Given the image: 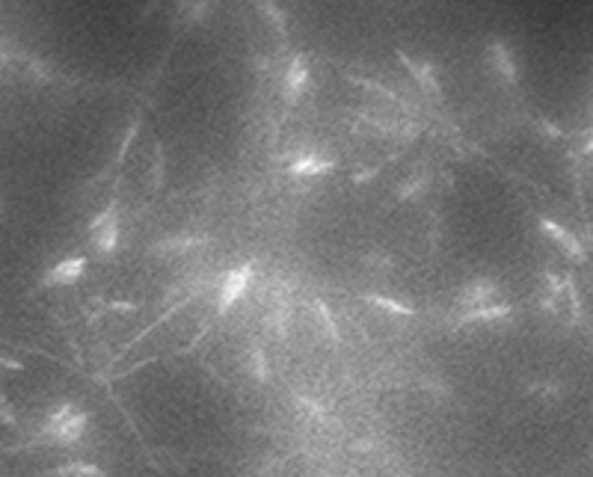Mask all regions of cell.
Instances as JSON below:
<instances>
[{
	"label": "cell",
	"mask_w": 593,
	"mask_h": 477,
	"mask_svg": "<svg viewBox=\"0 0 593 477\" xmlns=\"http://www.w3.org/2000/svg\"><path fill=\"white\" fill-rule=\"evenodd\" d=\"M365 300L368 302H374L377 309H383V311H389V314H398V318H412V311L409 305H403V302H398V300H389V296H383V294H365Z\"/></svg>",
	"instance_id": "obj_14"
},
{
	"label": "cell",
	"mask_w": 593,
	"mask_h": 477,
	"mask_svg": "<svg viewBox=\"0 0 593 477\" xmlns=\"http://www.w3.org/2000/svg\"><path fill=\"white\" fill-rule=\"evenodd\" d=\"M514 314L507 302H490V305H481V309H469L463 311L460 323H496V320H505Z\"/></svg>",
	"instance_id": "obj_8"
},
{
	"label": "cell",
	"mask_w": 593,
	"mask_h": 477,
	"mask_svg": "<svg viewBox=\"0 0 593 477\" xmlns=\"http://www.w3.org/2000/svg\"><path fill=\"white\" fill-rule=\"evenodd\" d=\"M71 412H75V407H71V403H60V407H53L48 415H45V421H42V430H39V442H45V439H48L53 430H57L62 421H66Z\"/></svg>",
	"instance_id": "obj_13"
},
{
	"label": "cell",
	"mask_w": 593,
	"mask_h": 477,
	"mask_svg": "<svg viewBox=\"0 0 593 477\" xmlns=\"http://www.w3.org/2000/svg\"><path fill=\"white\" fill-rule=\"evenodd\" d=\"M160 172H164V155L157 151V166H155V172H151V187H160Z\"/></svg>",
	"instance_id": "obj_22"
},
{
	"label": "cell",
	"mask_w": 593,
	"mask_h": 477,
	"mask_svg": "<svg viewBox=\"0 0 593 477\" xmlns=\"http://www.w3.org/2000/svg\"><path fill=\"white\" fill-rule=\"evenodd\" d=\"M92 243H95V249L98 252H116V246H119V217L116 220H110L107 226H101V229H95L92 231Z\"/></svg>",
	"instance_id": "obj_12"
},
{
	"label": "cell",
	"mask_w": 593,
	"mask_h": 477,
	"mask_svg": "<svg viewBox=\"0 0 593 477\" xmlns=\"http://www.w3.org/2000/svg\"><path fill=\"white\" fill-rule=\"evenodd\" d=\"M540 229H543L546 235H549L555 243H558V246H561L564 252H567V255H570L572 261H585V246L579 243L576 235H570L567 229L558 226V222L549 220V217H540Z\"/></svg>",
	"instance_id": "obj_4"
},
{
	"label": "cell",
	"mask_w": 593,
	"mask_h": 477,
	"mask_svg": "<svg viewBox=\"0 0 593 477\" xmlns=\"http://www.w3.org/2000/svg\"><path fill=\"white\" fill-rule=\"evenodd\" d=\"M116 211H119V205H116V202H110V208H107V211H101V214H98V217H95L92 222H89V231H95V229L107 226V222H110V220H116Z\"/></svg>",
	"instance_id": "obj_20"
},
{
	"label": "cell",
	"mask_w": 593,
	"mask_h": 477,
	"mask_svg": "<svg viewBox=\"0 0 593 477\" xmlns=\"http://www.w3.org/2000/svg\"><path fill=\"white\" fill-rule=\"evenodd\" d=\"M86 270V258L84 255H75V258H66L60 264H53L48 273H45V285H71L84 276Z\"/></svg>",
	"instance_id": "obj_5"
},
{
	"label": "cell",
	"mask_w": 593,
	"mask_h": 477,
	"mask_svg": "<svg viewBox=\"0 0 593 477\" xmlns=\"http://www.w3.org/2000/svg\"><path fill=\"white\" fill-rule=\"evenodd\" d=\"M496 294H499V285L492 279H475V282H469L457 294V302L463 309H481V305H490L496 300Z\"/></svg>",
	"instance_id": "obj_2"
},
{
	"label": "cell",
	"mask_w": 593,
	"mask_h": 477,
	"mask_svg": "<svg viewBox=\"0 0 593 477\" xmlns=\"http://www.w3.org/2000/svg\"><path fill=\"white\" fill-rule=\"evenodd\" d=\"M314 311H318V318H320L323 326H327V335L332 338V344H338V326H336V320H332V314H329V309H327V302L314 300Z\"/></svg>",
	"instance_id": "obj_17"
},
{
	"label": "cell",
	"mask_w": 593,
	"mask_h": 477,
	"mask_svg": "<svg viewBox=\"0 0 593 477\" xmlns=\"http://www.w3.org/2000/svg\"><path fill=\"white\" fill-rule=\"evenodd\" d=\"M253 276H255V267L253 264H238L235 270H229L226 279H223V285H220V294H217V311L220 314H226L231 305H235L240 296L249 291Z\"/></svg>",
	"instance_id": "obj_1"
},
{
	"label": "cell",
	"mask_w": 593,
	"mask_h": 477,
	"mask_svg": "<svg viewBox=\"0 0 593 477\" xmlns=\"http://www.w3.org/2000/svg\"><path fill=\"white\" fill-rule=\"evenodd\" d=\"M255 3H258V9H262V12H264V18H267V21H270V24L276 27V33H279V36H285V30H288V27H285V15L279 12V6H276L273 0H255Z\"/></svg>",
	"instance_id": "obj_15"
},
{
	"label": "cell",
	"mask_w": 593,
	"mask_h": 477,
	"mask_svg": "<svg viewBox=\"0 0 593 477\" xmlns=\"http://www.w3.org/2000/svg\"><path fill=\"white\" fill-rule=\"evenodd\" d=\"M490 57H492V66L499 68V75L507 80V83H516V66H514V57L510 51L505 48L501 42H492L490 44Z\"/></svg>",
	"instance_id": "obj_11"
},
{
	"label": "cell",
	"mask_w": 593,
	"mask_h": 477,
	"mask_svg": "<svg viewBox=\"0 0 593 477\" xmlns=\"http://www.w3.org/2000/svg\"><path fill=\"white\" fill-rule=\"evenodd\" d=\"M305 80H309V66H305L303 53H296V57L291 60V66H288V75H285V101L294 104L296 98L303 95Z\"/></svg>",
	"instance_id": "obj_6"
},
{
	"label": "cell",
	"mask_w": 593,
	"mask_h": 477,
	"mask_svg": "<svg viewBox=\"0 0 593 477\" xmlns=\"http://www.w3.org/2000/svg\"><path fill=\"white\" fill-rule=\"evenodd\" d=\"M332 160H323V157H318V155H305V157H296L294 164H291V175H296V178H305V175H327V172H332Z\"/></svg>",
	"instance_id": "obj_9"
},
{
	"label": "cell",
	"mask_w": 593,
	"mask_h": 477,
	"mask_svg": "<svg viewBox=\"0 0 593 477\" xmlns=\"http://www.w3.org/2000/svg\"><path fill=\"white\" fill-rule=\"evenodd\" d=\"M0 421H3L6 427H15V412H12V407L6 403L3 394H0Z\"/></svg>",
	"instance_id": "obj_21"
},
{
	"label": "cell",
	"mask_w": 593,
	"mask_h": 477,
	"mask_svg": "<svg viewBox=\"0 0 593 477\" xmlns=\"http://www.w3.org/2000/svg\"><path fill=\"white\" fill-rule=\"evenodd\" d=\"M585 155H593V140H590L588 146H585Z\"/></svg>",
	"instance_id": "obj_25"
},
{
	"label": "cell",
	"mask_w": 593,
	"mask_h": 477,
	"mask_svg": "<svg viewBox=\"0 0 593 477\" xmlns=\"http://www.w3.org/2000/svg\"><path fill=\"white\" fill-rule=\"evenodd\" d=\"M110 311H137V302H110Z\"/></svg>",
	"instance_id": "obj_24"
},
{
	"label": "cell",
	"mask_w": 593,
	"mask_h": 477,
	"mask_svg": "<svg viewBox=\"0 0 593 477\" xmlns=\"http://www.w3.org/2000/svg\"><path fill=\"white\" fill-rule=\"evenodd\" d=\"M48 477H107V472L95 463H84V460H75V463H66V465H57L53 472H48Z\"/></svg>",
	"instance_id": "obj_10"
},
{
	"label": "cell",
	"mask_w": 593,
	"mask_h": 477,
	"mask_svg": "<svg viewBox=\"0 0 593 477\" xmlns=\"http://www.w3.org/2000/svg\"><path fill=\"white\" fill-rule=\"evenodd\" d=\"M425 184H427V175H412L409 181L398 190V199L403 202V199H409V196H418L421 190H425Z\"/></svg>",
	"instance_id": "obj_19"
},
{
	"label": "cell",
	"mask_w": 593,
	"mask_h": 477,
	"mask_svg": "<svg viewBox=\"0 0 593 477\" xmlns=\"http://www.w3.org/2000/svg\"><path fill=\"white\" fill-rule=\"evenodd\" d=\"M193 246H199V240H196V237H181V240H164V243H157L155 252H187V249H193Z\"/></svg>",
	"instance_id": "obj_18"
},
{
	"label": "cell",
	"mask_w": 593,
	"mask_h": 477,
	"mask_svg": "<svg viewBox=\"0 0 593 477\" xmlns=\"http://www.w3.org/2000/svg\"><path fill=\"white\" fill-rule=\"evenodd\" d=\"M398 57H401V62L409 68V75L416 77V83L425 89V92H430V95H442V89H439V80H436V75H433V66L430 62H418V60H412V57H407L403 51H398Z\"/></svg>",
	"instance_id": "obj_7"
},
{
	"label": "cell",
	"mask_w": 593,
	"mask_h": 477,
	"mask_svg": "<svg viewBox=\"0 0 593 477\" xmlns=\"http://www.w3.org/2000/svg\"><path fill=\"white\" fill-rule=\"evenodd\" d=\"M0 368H6V371H24L21 362H15V359H6V356H0Z\"/></svg>",
	"instance_id": "obj_23"
},
{
	"label": "cell",
	"mask_w": 593,
	"mask_h": 477,
	"mask_svg": "<svg viewBox=\"0 0 593 477\" xmlns=\"http://www.w3.org/2000/svg\"><path fill=\"white\" fill-rule=\"evenodd\" d=\"M249 365H253V374L258 383H267V376H270V371H267V356L262 347H253V353H249Z\"/></svg>",
	"instance_id": "obj_16"
},
{
	"label": "cell",
	"mask_w": 593,
	"mask_h": 477,
	"mask_svg": "<svg viewBox=\"0 0 593 477\" xmlns=\"http://www.w3.org/2000/svg\"><path fill=\"white\" fill-rule=\"evenodd\" d=\"M86 424H89V412H80V409H75L71 415L62 421V424L53 430V433L45 439V442H51V445H75L80 436H84V430H86Z\"/></svg>",
	"instance_id": "obj_3"
}]
</instances>
